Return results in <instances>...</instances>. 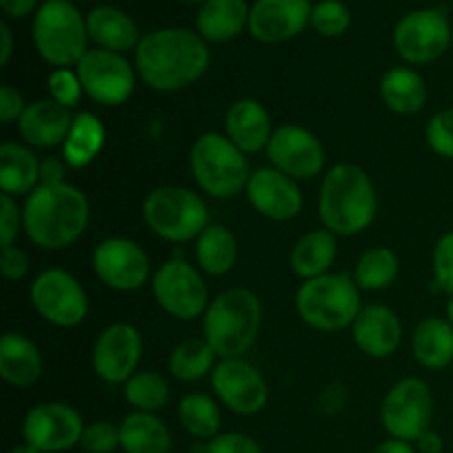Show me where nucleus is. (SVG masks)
Returning <instances> with one entry per match:
<instances>
[{
	"label": "nucleus",
	"instance_id": "f257e3e1",
	"mask_svg": "<svg viewBox=\"0 0 453 453\" xmlns=\"http://www.w3.org/2000/svg\"><path fill=\"white\" fill-rule=\"evenodd\" d=\"M211 66L208 42L181 27H166L142 35L135 49V71L146 87L175 93L197 82Z\"/></svg>",
	"mask_w": 453,
	"mask_h": 453
},
{
	"label": "nucleus",
	"instance_id": "f03ea898",
	"mask_svg": "<svg viewBox=\"0 0 453 453\" xmlns=\"http://www.w3.org/2000/svg\"><path fill=\"white\" fill-rule=\"evenodd\" d=\"M91 219L88 199L73 184H40L22 203V230L42 250L73 246Z\"/></svg>",
	"mask_w": 453,
	"mask_h": 453
},
{
	"label": "nucleus",
	"instance_id": "7ed1b4c3",
	"mask_svg": "<svg viewBox=\"0 0 453 453\" xmlns=\"http://www.w3.org/2000/svg\"><path fill=\"white\" fill-rule=\"evenodd\" d=\"M376 212V188L361 166L341 162L323 175L319 190V217L323 228L336 237H354L374 224Z\"/></svg>",
	"mask_w": 453,
	"mask_h": 453
},
{
	"label": "nucleus",
	"instance_id": "20e7f679",
	"mask_svg": "<svg viewBox=\"0 0 453 453\" xmlns=\"http://www.w3.org/2000/svg\"><path fill=\"white\" fill-rule=\"evenodd\" d=\"M203 339L219 358H243L252 349L264 323L259 296L248 288H228L211 299L203 314Z\"/></svg>",
	"mask_w": 453,
	"mask_h": 453
},
{
	"label": "nucleus",
	"instance_id": "39448f33",
	"mask_svg": "<svg viewBox=\"0 0 453 453\" xmlns=\"http://www.w3.org/2000/svg\"><path fill=\"white\" fill-rule=\"evenodd\" d=\"M296 314L305 326L319 332H339L352 327L361 305V288L352 274L327 273L301 283L295 295Z\"/></svg>",
	"mask_w": 453,
	"mask_h": 453
},
{
	"label": "nucleus",
	"instance_id": "423d86ee",
	"mask_svg": "<svg viewBox=\"0 0 453 453\" xmlns=\"http://www.w3.org/2000/svg\"><path fill=\"white\" fill-rule=\"evenodd\" d=\"M190 175L199 190L215 199H230L246 193L250 181V164L246 153L221 133H203L190 146Z\"/></svg>",
	"mask_w": 453,
	"mask_h": 453
},
{
	"label": "nucleus",
	"instance_id": "0eeeda50",
	"mask_svg": "<svg viewBox=\"0 0 453 453\" xmlns=\"http://www.w3.org/2000/svg\"><path fill=\"white\" fill-rule=\"evenodd\" d=\"M35 51L56 69H71L88 51L87 18L71 0H44L31 27Z\"/></svg>",
	"mask_w": 453,
	"mask_h": 453
},
{
	"label": "nucleus",
	"instance_id": "6e6552de",
	"mask_svg": "<svg viewBox=\"0 0 453 453\" xmlns=\"http://www.w3.org/2000/svg\"><path fill=\"white\" fill-rule=\"evenodd\" d=\"M142 217L150 233L171 243L195 242L211 221L203 197L186 186H157L142 203Z\"/></svg>",
	"mask_w": 453,
	"mask_h": 453
},
{
	"label": "nucleus",
	"instance_id": "1a4fd4ad",
	"mask_svg": "<svg viewBox=\"0 0 453 453\" xmlns=\"http://www.w3.org/2000/svg\"><path fill=\"white\" fill-rule=\"evenodd\" d=\"M150 290L155 303L177 321H195L211 305L202 273L186 259L164 261L150 279Z\"/></svg>",
	"mask_w": 453,
	"mask_h": 453
},
{
	"label": "nucleus",
	"instance_id": "9d476101",
	"mask_svg": "<svg viewBox=\"0 0 453 453\" xmlns=\"http://www.w3.org/2000/svg\"><path fill=\"white\" fill-rule=\"evenodd\" d=\"M434 396L429 385L418 376L394 383L380 403V423L398 441L416 442L432 425Z\"/></svg>",
	"mask_w": 453,
	"mask_h": 453
},
{
	"label": "nucleus",
	"instance_id": "9b49d317",
	"mask_svg": "<svg viewBox=\"0 0 453 453\" xmlns=\"http://www.w3.org/2000/svg\"><path fill=\"white\" fill-rule=\"evenodd\" d=\"M29 299L35 312L56 327L80 326L88 314L87 290L62 268L42 270L31 283Z\"/></svg>",
	"mask_w": 453,
	"mask_h": 453
},
{
	"label": "nucleus",
	"instance_id": "f8f14e48",
	"mask_svg": "<svg viewBox=\"0 0 453 453\" xmlns=\"http://www.w3.org/2000/svg\"><path fill=\"white\" fill-rule=\"evenodd\" d=\"M451 47V22L441 7L416 9L394 29V49L407 65H432Z\"/></svg>",
	"mask_w": 453,
	"mask_h": 453
},
{
	"label": "nucleus",
	"instance_id": "ddd939ff",
	"mask_svg": "<svg viewBox=\"0 0 453 453\" xmlns=\"http://www.w3.org/2000/svg\"><path fill=\"white\" fill-rule=\"evenodd\" d=\"M82 82L84 96L102 106L124 104L135 91V73L131 62L122 53L106 49H88L75 65Z\"/></svg>",
	"mask_w": 453,
	"mask_h": 453
},
{
	"label": "nucleus",
	"instance_id": "4468645a",
	"mask_svg": "<svg viewBox=\"0 0 453 453\" xmlns=\"http://www.w3.org/2000/svg\"><path fill=\"white\" fill-rule=\"evenodd\" d=\"M93 273L106 288L118 292L140 290L149 283L150 259L144 248L127 237L102 239L93 248Z\"/></svg>",
	"mask_w": 453,
	"mask_h": 453
},
{
	"label": "nucleus",
	"instance_id": "2eb2a0df",
	"mask_svg": "<svg viewBox=\"0 0 453 453\" xmlns=\"http://www.w3.org/2000/svg\"><path fill=\"white\" fill-rule=\"evenodd\" d=\"M211 383L215 396L239 416H255L268 405V383L246 357L219 358L211 374Z\"/></svg>",
	"mask_w": 453,
	"mask_h": 453
},
{
	"label": "nucleus",
	"instance_id": "dca6fc26",
	"mask_svg": "<svg viewBox=\"0 0 453 453\" xmlns=\"http://www.w3.org/2000/svg\"><path fill=\"white\" fill-rule=\"evenodd\" d=\"M84 420L75 407L66 403H40L27 411L22 420V438L42 453H60L80 445Z\"/></svg>",
	"mask_w": 453,
	"mask_h": 453
},
{
	"label": "nucleus",
	"instance_id": "f3484780",
	"mask_svg": "<svg viewBox=\"0 0 453 453\" xmlns=\"http://www.w3.org/2000/svg\"><path fill=\"white\" fill-rule=\"evenodd\" d=\"M142 352H144V341L135 326L111 323L93 343V372L104 383L124 385L140 367Z\"/></svg>",
	"mask_w": 453,
	"mask_h": 453
},
{
	"label": "nucleus",
	"instance_id": "a211bd4d",
	"mask_svg": "<svg viewBox=\"0 0 453 453\" xmlns=\"http://www.w3.org/2000/svg\"><path fill=\"white\" fill-rule=\"evenodd\" d=\"M270 166L286 173L292 180H314L326 166V149L321 140L299 124H283L274 128L265 149Z\"/></svg>",
	"mask_w": 453,
	"mask_h": 453
},
{
	"label": "nucleus",
	"instance_id": "6ab92c4d",
	"mask_svg": "<svg viewBox=\"0 0 453 453\" xmlns=\"http://www.w3.org/2000/svg\"><path fill=\"white\" fill-rule=\"evenodd\" d=\"M246 197L250 206L270 221H290L303 208V193L296 180L274 166L257 168L252 173Z\"/></svg>",
	"mask_w": 453,
	"mask_h": 453
},
{
	"label": "nucleus",
	"instance_id": "aec40b11",
	"mask_svg": "<svg viewBox=\"0 0 453 453\" xmlns=\"http://www.w3.org/2000/svg\"><path fill=\"white\" fill-rule=\"evenodd\" d=\"M312 7L310 0H255L248 29L259 42H288L310 25Z\"/></svg>",
	"mask_w": 453,
	"mask_h": 453
},
{
	"label": "nucleus",
	"instance_id": "412c9836",
	"mask_svg": "<svg viewBox=\"0 0 453 453\" xmlns=\"http://www.w3.org/2000/svg\"><path fill=\"white\" fill-rule=\"evenodd\" d=\"M352 341L365 357H392L403 341L401 319L388 305H365L352 326Z\"/></svg>",
	"mask_w": 453,
	"mask_h": 453
},
{
	"label": "nucleus",
	"instance_id": "4be33fe9",
	"mask_svg": "<svg viewBox=\"0 0 453 453\" xmlns=\"http://www.w3.org/2000/svg\"><path fill=\"white\" fill-rule=\"evenodd\" d=\"M75 115L51 97L29 102L18 119V133L31 149H56L65 144Z\"/></svg>",
	"mask_w": 453,
	"mask_h": 453
},
{
	"label": "nucleus",
	"instance_id": "5701e85b",
	"mask_svg": "<svg viewBox=\"0 0 453 453\" xmlns=\"http://www.w3.org/2000/svg\"><path fill=\"white\" fill-rule=\"evenodd\" d=\"M224 127V135L246 155H255L268 149L270 137L274 133L268 109L255 97L234 100L226 111Z\"/></svg>",
	"mask_w": 453,
	"mask_h": 453
},
{
	"label": "nucleus",
	"instance_id": "b1692460",
	"mask_svg": "<svg viewBox=\"0 0 453 453\" xmlns=\"http://www.w3.org/2000/svg\"><path fill=\"white\" fill-rule=\"evenodd\" d=\"M44 370L38 345L25 334L7 332L0 339V376L12 388H31Z\"/></svg>",
	"mask_w": 453,
	"mask_h": 453
},
{
	"label": "nucleus",
	"instance_id": "393cba45",
	"mask_svg": "<svg viewBox=\"0 0 453 453\" xmlns=\"http://www.w3.org/2000/svg\"><path fill=\"white\" fill-rule=\"evenodd\" d=\"M87 29L88 38L97 44V49L115 53L131 51V49L135 51L142 40L135 20L127 12L111 4H100L88 12Z\"/></svg>",
	"mask_w": 453,
	"mask_h": 453
},
{
	"label": "nucleus",
	"instance_id": "a878e982",
	"mask_svg": "<svg viewBox=\"0 0 453 453\" xmlns=\"http://www.w3.org/2000/svg\"><path fill=\"white\" fill-rule=\"evenodd\" d=\"M40 159L31 146L3 142L0 146V188L9 197H27L40 186Z\"/></svg>",
	"mask_w": 453,
	"mask_h": 453
},
{
	"label": "nucleus",
	"instance_id": "bb28decb",
	"mask_svg": "<svg viewBox=\"0 0 453 453\" xmlns=\"http://www.w3.org/2000/svg\"><path fill=\"white\" fill-rule=\"evenodd\" d=\"M427 82L411 66H392L380 78V100L392 113L416 115L427 104Z\"/></svg>",
	"mask_w": 453,
	"mask_h": 453
},
{
	"label": "nucleus",
	"instance_id": "cd10ccee",
	"mask_svg": "<svg viewBox=\"0 0 453 453\" xmlns=\"http://www.w3.org/2000/svg\"><path fill=\"white\" fill-rule=\"evenodd\" d=\"M250 20L246 0H206L197 12V34L206 42L221 44L237 38Z\"/></svg>",
	"mask_w": 453,
	"mask_h": 453
},
{
	"label": "nucleus",
	"instance_id": "c85d7f7f",
	"mask_svg": "<svg viewBox=\"0 0 453 453\" xmlns=\"http://www.w3.org/2000/svg\"><path fill=\"white\" fill-rule=\"evenodd\" d=\"M339 255L336 234L327 228H314L301 234L290 250V268L303 281L317 279L330 273L332 264Z\"/></svg>",
	"mask_w": 453,
	"mask_h": 453
},
{
	"label": "nucleus",
	"instance_id": "c756f323",
	"mask_svg": "<svg viewBox=\"0 0 453 453\" xmlns=\"http://www.w3.org/2000/svg\"><path fill=\"white\" fill-rule=\"evenodd\" d=\"M411 352L420 367L441 372L453 363V327L442 317H427L411 334Z\"/></svg>",
	"mask_w": 453,
	"mask_h": 453
},
{
	"label": "nucleus",
	"instance_id": "7c9ffc66",
	"mask_svg": "<svg viewBox=\"0 0 453 453\" xmlns=\"http://www.w3.org/2000/svg\"><path fill=\"white\" fill-rule=\"evenodd\" d=\"M119 447L124 453H171V429L155 414L131 411L119 423Z\"/></svg>",
	"mask_w": 453,
	"mask_h": 453
},
{
	"label": "nucleus",
	"instance_id": "2f4dec72",
	"mask_svg": "<svg viewBox=\"0 0 453 453\" xmlns=\"http://www.w3.org/2000/svg\"><path fill=\"white\" fill-rule=\"evenodd\" d=\"M237 239L224 224H211L195 239V259L202 273L224 277L237 264Z\"/></svg>",
	"mask_w": 453,
	"mask_h": 453
},
{
	"label": "nucleus",
	"instance_id": "473e14b6",
	"mask_svg": "<svg viewBox=\"0 0 453 453\" xmlns=\"http://www.w3.org/2000/svg\"><path fill=\"white\" fill-rule=\"evenodd\" d=\"M106 142V128L102 119L93 113H78L71 124V131L62 144V159L69 168H84L100 155Z\"/></svg>",
	"mask_w": 453,
	"mask_h": 453
},
{
	"label": "nucleus",
	"instance_id": "72a5a7b5",
	"mask_svg": "<svg viewBox=\"0 0 453 453\" xmlns=\"http://www.w3.org/2000/svg\"><path fill=\"white\" fill-rule=\"evenodd\" d=\"M215 349L211 348L206 339H184L173 348L171 357H168V372L173 379L181 380V383H195L202 380L203 376L212 374L217 361Z\"/></svg>",
	"mask_w": 453,
	"mask_h": 453
},
{
	"label": "nucleus",
	"instance_id": "f704fd0d",
	"mask_svg": "<svg viewBox=\"0 0 453 453\" xmlns=\"http://www.w3.org/2000/svg\"><path fill=\"white\" fill-rule=\"evenodd\" d=\"M401 273V261L398 255L388 246H372L358 257L357 268H354V281L361 290L379 292L392 286Z\"/></svg>",
	"mask_w": 453,
	"mask_h": 453
},
{
	"label": "nucleus",
	"instance_id": "c9c22d12",
	"mask_svg": "<svg viewBox=\"0 0 453 453\" xmlns=\"http://www.w3.org/2000/svg\"><path fill=\"white\" fill-rule=\"evenodd\" d=\"M177 418L184 432L197 441H212L219 436L221 427V411L215 398L206 394H188L177 405Z\"/></svg>",
	"mask_w": 453,
	"mask_h": 453
},
{
	"label": "nucleus",
	"instance_id": "e433bc0d",
	"mask_svg": "<svg viewBox=\"0 0 453 453\" xmlns=\"http://www.w3.org/2000/svg\"><path fill=\"white\" fill-rule=\"evenodd\" d=\"M124 398L133 407V411L155 414V411L164 410L171 401V385L157 372L137 370L124 383Z\"/></svg>",
	"mask_w": 453,
	"mask_h": 453
},
{
	"label": "nucleus",
	"instance_id": "4c0bfd02",
	"mask_svg": "<svg viewBox=\"0 0 453 453\" xmlns=\"http://www.w3.org/2000/svg\"><path fill=\"white\" fill-rule=\"evenodd\" d=\"M310 25L326 38H336L343 35L352 25V12L341 0H319L312 7Z\"/></svg>",
	"mask_w": 453,
	"mask_h": 453
},
{
	"label": "nucleus",
	"instance_id": "58836bf2",
	"mask_svg": "<svg viewBox=\"0 0 453 453\" xmlns=\"http://www.w3.org/2000/svg\"><path fill=\"white\" fill-rule=\"evenodd\" d=\"M425 140L438 157L453 159V106H447L429 118L425 127Z\"/></svg>",
	"mask_w": 453,
	"mask_h": 453
},
{
	"label": "nucleus",
	"instance_id": "ea45409f",
	"mask_svg": "<svg viewBox=\"0 0 453 453\" xmlns=\"http://www.w3.org/2000/svg\"><path fill=\"white\" fill-rule=\"evenodd\" d=\"M49 97L62 104L65 109H75L84 96L82 82H80L78 71L73 69H56L47 78Z\"/></svg>",
	"mask_w": 453,
	"mask_h": 453
},
{
	"label": "nucleus",
	"instance_id": "a19ab883",
	"mask_svg": "<svg viewBox=\"0 0 453 453\" xmlns=\"http://www.w3.org/2000/svg\"><path fill=\"white\" fill-rule=\"evenodd\" d=\"M432 268L436 290L445 292L447 296H453V230L442 234L436 246H434Z\"/></svg>",
	"mask_w": 453,
	"mask_h": 453
},
{
	"label": "nucleus",
	"instance_id": "79ce46f5",
	"mask_svg": "<svg viewBox=\"0 0 453 453\" xmlns=\"http://www.w3.org/2000/svg\"><path fill=\"white\" fill-rule=\"evenodd\" d=\"M80 447L87 453H113L119 447V425L106 420L87 425Z\"/></svg>",
	"mask_w": 453,
	"mask_h": 453
},
{
	"label": "nucleus",
	"instance_id": "37998d69",
	"mask_svg": "<svg viewBox=\"0 0 453 453\" xmlns=\"http://www.w3.org/2000/svg\"><path fill=\"white\" fill-rule=\"evenodd\" d=\"M22 230V208L16 197L0 195V246L9 248Z\"/></svg>",
	"mask_w": 453,
	"mask_h": 453
},
{
	"label": "nucleus",
	"instance_id": "c03bdc74",
	"mask_svg": "<svg viewBox=\"0 0 453 453\" xmlns=\"http://www.w3.org/2000/svg\"><path fill=\"white\" fill-rule=\"evenodd\" d=\"M203 453H264L259 442L246 434H219L212 441L206 442Z\"/></svg>",
	"mask_w": 453,
	"mask_h": 453
},
{
	"label": "nucleus",
	"instance_id": "a18cd8bd",
	"mask_svg": "<svg viewBox=\"0 0 453 453\" xmlns=\"http://www.w3.org/2000/svg\"><path fill=\"white\" fill-rule=\"evenodd\" d=\"M348 396L349 392L348 388H345V383H341V380H332V383H327L326 388L319 392L317 407L326 416H336L345 410V405H348Z\"/></svg>",
	"mask_w": 453,
	"mask_h": 453
},
{
	"label": "nucleus",
	"instance_id": "49530a36",
	"mask_svg": "<svg viewBox=\"0 0 453 453\" xmlns=\"http://www.w3.org/2000/svg\"><path fill=\"white\" fill-rule=\"evenodd\" d=\"M0 273L7 281H20L29 273V259H27L25 250L18 246L3 248V257H0Z\"/></svg>",
	"mask_w": 453,
	"mask_h": 453
},
{
	"label": "nucleus",
	"instance_id": "de8ad7c7",
	"mask_svg": "<svg viewBox=\"0 0 453 453\" xmlns=\"http://www.w3.org/2000/svg\"><path fill=\"white\" fill-rule=\"evenodd\" d=\"M27 102L22 97V93L18 88H13L12 84H4L0 88V119L3 124H12L20 119V115L25 113Z\"/></svg>",
	"mask_w": 453,
	"mask_h": 453
},
{
	"label": "nucleus",
	"instance_id": "09e8293b",
	"mask_svg": "<svg viewBox=\"0 0 453 453\" xmlns=\"http://www.w3.org/2000/svg\"><path fill=\"white\" fill-rule=\"evenodd\" d=\"M69 164L60 157H47L40 164V184H65Z\"/></svg>",
	"mask_w": 453,
	"mask_h": 453
},
{
	"label": "nucleus",
	"instance_id": "8fccbe9b",
	"mask_svg": "<svg viewBox=\"0 0 453 453\" xmlns=\"http://www.w3.org/2000/svg\"><path fill=\"white\" fill-rule=\"evenodd\" d=\"M0 7L9 18H25L38 12V0H0Z\"/></svg>",
	"mask_w": 453,
	"mask_h": 453
},
{
	"label": "nucleus",
	"instance_id": "3c124183",
	"mask_svg": "<svg viewBox=\"0 0 453 453\" xmlns=\"http://www.w3.org/2000/svg\"><path fill=\"white\" fill-rule=\"evenodd\" d=\"M416 449L420 453H442L445 451V442H442V436L434 429H427L423 436L416 441Z\"/></svg>",
	"mask_w": 453,
	"mask_h": 453
},
{
	"label": "nucleus",
	"instance_id": "603ef678",
	"mask_svg": "<svg viewBox=\"0 0 453 453\" xmlns=\"http://www.w3.org/2000/svg\"><path fill=\"white\" fill-rule=\"evenodd\" d=\"M372 453H416L411 442L407 441H398V438H389V441L380 442Z\"/></svg>",
	"mask_w": 453,
	"mask_h": 453
},
{
	"label": "nucleus",
	"instance_id": "864d4df0",
	"mask_svg": "<svg viewBox=\"0 0 453 453\" xmlns=\"http://www.w3.org/2000/svg\"><path fill=\"white\" fill-rule=\"evenodd\" d=\"M0 35H3V51H0V65L7 66L13 53V35L7 22H0Z\"/></svg>",
	"mask_w": 453,
	"mask_h": 453
},
{
	"label": "nucleus",
	"instance_id": "5fc2aeb1",
	"mask_svg": "<svg viewBox=\"0 0 453 453\" xmlns=\"http://www.w3.org/2000/svg\"><path fill=\"white\" fill-rule=\"evenodd\" d=\"M12 453H42V451H38V449H35V447H31L29 442H22V445L13 447Z\"/></svg>",
	"mask_w": 453,
	"mask_h": 453
},
{
	"label": "nucleus",
	"instance_id": "6e6d98bb",
	"mask_svg": "<svg viewBox=\"0 0 453 453\" xmlns=\"http://www.w3.org/2000/svg\"><path fill=\"white\" fill-rule=\"evenodd\" d=\"M445 319L453 327V296H449V301H447V305H445Z\"/></svg>",
	"mask_w": 453,
	"mask_h": 453
},
{
	"label": "nucleus",
	"instance_id": "4d7b16f0",
	"mask_svg": "<svg viewBox=\"0 0 453 453\" xmlns=\"http://www.w3.org/2000/svg\"><path fill=\"white\" fill-rule=\"evenodd\" d=\"M188 3H206V0H188Z\"/></svg>",
	"mask_w": 453,
	"mask_h": 453
},
{
	"label": "nucleus",
	"instance_id": "13d9d810",
	"mask_svg": "<svg viewBox=\"0 0 453 453\" xmlns=\"http://www.w3.org/2000/svg\"><path fill=\"white\" fill-rule=\"evenodd\" d=\"M71 3H73V0H71Z\"/></svg>",
	"mask_w": 453,
	"mask_h": 453
}]
</instances>
